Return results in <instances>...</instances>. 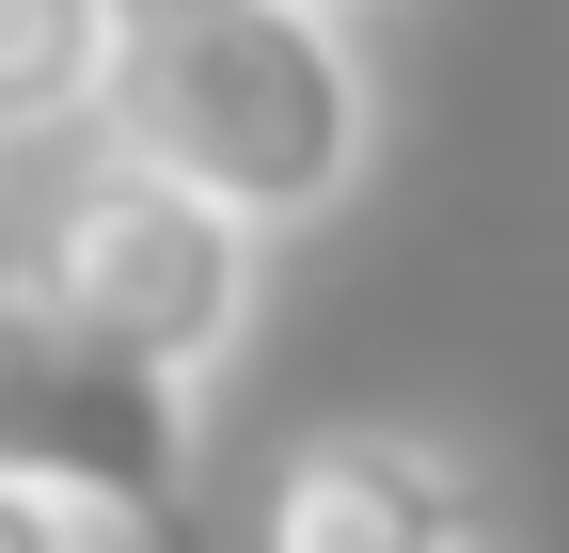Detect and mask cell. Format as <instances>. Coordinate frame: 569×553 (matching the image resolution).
Segmentation results:
<instances>
[{
    "label": "cell",
    "instance_id": "2",
    "mask_svg": "<svg viewBox=\"0 0 569 553\" xmlns=\"http://www.w3.org/2000/svg\"><path fill=\"white\" fill-rule=\"evenodd\" d=\"M253 269H269V238L238 222L222 190H190V174L127 159V143H96L80 174H63V190H48V238H32V285L80 316V332L174 364V380H222V364H238Z\"/></svg>",
    "mask_w": 569,
    "mask_h": 553
},
{
    "label": "cell",
    "instance_id": "6",
    "mask_svg": "<svg viewBox=\"0 0 569 553\" xmlns=\"http://www.w3.org/2000/svg\"><path fill=\"white\" fill-rule=\"evenodd\" d=\"M0 553H80V506H48V491L0 474Z\"/></svg>",
    "mask_w": 569,
    "mask_h": 553
},
{
    "label": "cell",
    "instance_id": "1",
    "mask_svg": "<svg viewBox=\"0 0 569 553\" xmlns=\"http://www.w3.org/2000/svg\"><path fill=\"white\" fill-rule=\"evenodd\" d=\"M96 127L127 159L222 190L253 238H301L365 190L380 80L348 48V0H127Z\"/></svg>",
    "mask_w": 569,
    "mask_h": 553
},
{
    "label": "cell",
    "instance_id": "5",
    "mask_svg": "<svg viewBox=\"0 0 569 553\" xmlns=\"http://www.w3.org/2000/svg\"><path fill=\"white\" fill-rule=\"evenodd\" d=\"M111 17H127V0H0V143L96 127V95H111Z\"/></svg>",
    "mask_w": 569,
    "mask_h": 553
},
{
    "label": "cell",
    "instance_id": "3",
    "mask_svg": "<svg viewBox=\"0 0 569 553\" xmlns=\"http://www.w3.org/2000/svg\"><path fill=\"white\" fill-rule=\"evenodd\" d=\"M190 395L206 380L80 332L32 269L0 285V474H17V491L80 506V522H174L190 506V459H206Z\"/></svg>",
    "mask_w": 569,
    "mask_h": 553
},
{
    "label": "cell",
    "instance_id": "4",
    "mask_svg": "<svg viewBox=\"0 0 569 553\" xmlns=\"http://www.w3.org/2000/svg\"><path fill=\"white\" fill-rule=\"evenodd\" d=\"M490 506H475V474L443 443H411V428H332L269 474V522L253 553H475Z\"/></svg>",
    "mask_w": 569,
    "mask_h": 553
}]
</instances>
